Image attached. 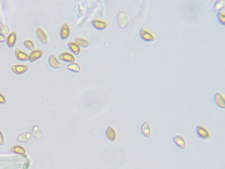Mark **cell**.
<instances>
[{"label":"cell","mask_w":225,"mask_h":169,"mask_svg":"<svg viewBox=\"0 0 225 169\" xmlns=\"http://www.w3.org/2000/svg\"><path fill=\"white\" fill-rule=\"evenodd\" d=\"M117 22L121 29L126 28L128 25V17L124 11H119L117 15Z\"/></svg>","instance_id":"cell-1"},{"label":"cell","mask_w":225,"mask_h":169,"mask_svg":"<svg viewBox=\"0 0 225 169\" xmlns=\"http://www.w3.org/2000/svg\"><path fill=\"white\" fill-rule=\"evenodd\" d=\"M140 37L141 39L146 42L153 41L155 40V36L149 30L145 28H141L140 30Z\"/></svg>","instance_id":"cell-2"},{"label":"cell","mask_w":225,"mask_h":169,"mask_svg":"<svg viewBox=\"0 0 225 169\" xmlns=\"http://www.w3.org/2000/svg\"><path fill=\"white\" fill-rule=\"evenodd\" d=\"M196 133L200 138L202 139H208L210 137V132L206 128L201 125H198L196 128Z\"/></svg>","instance_id":"cell-3"},{"label":"cell","mask_w":225,"mask_h":169,"mask_svg":"<svg viewBox=\"0 0 225 169\" xmlns=\"http://www.w3.org/2000/svg\"><path fill=\"white\" fill-rule=\"evenodd\" d=\"M214 103L216 105L221 108H225V97L221 94L220 93H217L214 95Z\"/></svg>","instance_id":"cell-4"},{"label":"cell","mask_w":225,"mask_h":169,"mask_svg":"<svg viewBox=\"0 0 225 169\" xmlns=\"http://www.w3.org/2000/svg\"><path fill=\"white\" fill-rule=\"evenodd\" d=\"M173 142L178 148L181 150H184L186 146V141L182 136L177 135L174 136L173 138Z\"/></svg>","instance_id":"cell-5"},{"label":"cell","mask_w":225,"mask_h":169,"mask_svg":"<svg viewBox=\"0 0 225 169\" xmlns=\"http://www.w3.org/2000/svg\"><path fill=\"white\" fill-rule=\"evenodd\" d=\"M28 69V67L26 65H14L11 67V70L14 73L20 75L26 73Z\"/></svg>","instance_id":"cell-6"},{"label":"cell","mask_w":225,"mask_h":169,"mask_svg":"<svg viewBox=\"0 0 225 169\" xmlns=\"http://www.w3.org/2000/svg\"><path fill=\"white\" fill-rule=\"evenodd\" d=\"M36 36L38 40L41 42L42 44L46 45L47 43V37L45 32L41 28H37L36 30Z\"/></svg>","instance_id":"cell-7"},{"label":"cell","mask_w":225,"mask_h":169,"mask_svg":"<svg viewBox=\"0 0 225 169\" xmlns=\"http://www.w3.org/2000/svg\"><path fill=\"white\" fill-rule=\"evenodd\" d=\"M92 25L98 30H104L108 26V23L104 20L95 19L92 22Z\"/></svg>","instance_id":"cell-8"},{"label":"cell","mask_w":225,"mask_h":169,"mask_svg":"<svg viewBox=\"0 0 225 169\" xmlns=\"http://www.w3.org/2000/svg\"><path fill=\"white\" fill-rule=\"evenodd\" d=\"M59 59L65 62L73 63L75 61V58L71 53L64 52L60 54L59 56Z\"/></svg>","instance_id":"cell-9"},{"label":"cell","mask_w":225,"mask_h":169,"mask_svg":"<svg viewBox=\"0 0 225 169\" xmlns=\"http://www.w3.org/2000/svg\"><path fill=\"white\" fill-rule=\"evenodd\" d=\"M15 55L16 58L19 61L26 62L29 60V55L19 49L15 50Z\"/></svg>","instance_id":"cell-10"},{"label":"cell","mask_w":225,"mask_h":169,"mask_svg":"<svg viewBox=\"0 0 225 169\" xmlns=\"http://www.w3.org/2000/svg\"><path fill=\"white\" fill-rule=\"evenodd\" d=\"M70 28L67 23H65L61 27L60 30V37L61 40H66L70 34Z\"/></svg>","instance_id":"cell-11"},{"label":"cell","mask_w":225,"mask_h":169,"mask_svg":"<svg viewBox=\"0 0 225 169\" xmlns=\"http://www.w3.org/2000/svg\"><path fill=\"white\" fill-rule=\"evenodd\" d=\"M49 65L54 69H59L61 67V64L57 60L56 56L54 55H51L49 58Z\"/></svg>","instance_id":"cell-12"},{"label":"cell","mask_w":225,"mask_h":169,"mask_svg":"<svg viewBox=\"0 0 225 169\" xmlns=\"http://www.w3.org/2000/svg\"><path fill=\"white\" fill-rule=\"evenodd\" d=\"M16 38L17 36L15 32H12L8 35V37L6 38V44L9 48H12L14 46L16 41Z\"/></svg>","instance_id":"cell-13"},{"label":"cell","mask_w":225,"mask_h":169,"mask_svg":"<svg viewBox=\"0 0 225 169\" xmlns=\"http://www.w3.org/2000/svg\"><path fill=\"white\" fill-rule=\"evenodd\" d=\"M141 132L144 136L146 138H149L150 136L151 135V129L149 122L145 121L143 123L141 128Z\"/></svg>","instance_id":"cell-14"},{"label":"cell","mask_w":225,"mask_h":169,"mask_svg":"<svg viewBox=\"0 0 225 169\" xmlns=\"http://www.w3.org/2000/svg\"><path fill=\"white\" fill-rule=\"evenodd\" d=\"M106 136L110 141L114 142L116 139V132L112 127H108L106 130Z\"/></svg>","instance_id":"cell-15"},{"label":"cell","mask_w":225,"mask_h":169,"mask_svg":"<svg viewBox=\"0 0 225 169\" xmlns=\"http://www.w3.org/2000/svg\"><path fill=\"white\" fill-rule=\"evenodd\" d=\"M42 53H43L42 51L40 49L32 51V52H31L29 56L30 62H33L34 61L38 59L39 58H40L42 55Z\"/></svg>","instance_id":"cell-16"},{"label":"cell","mask_w":225,"mask_h":169,"mask_svg":"<svg viewBox=\"0 0 225 169\" xmlns=\"http://www.w3.org/2000/svg\"><path fill=\"white\" fill-rule=\"evenodd\" d=\"M32 138V134L29 132H22L21 134L18 136V141L22 143H26L28 142Z\"/></svg>","instance_id":"cell-17"},{"label":"cell","mask_w":225,"mask_h":169,"mask_svg":"<svg viewBox=\"0 0 225 169\" xmlns=\"http://www.w3.org/2000/svg\"><path fill=\"white\" fill-rule=\"evenodd\" d=\"M68 46L69 50L74 54L77 55L80 53L81 48H80V46L77 43H75L74 42H71L68 43Z\"/></svg>","instance_id":"cell-18"},{"label":"cell","mask_w":225,"mask_h":169,"mask_svg":"<svg viewBox=\"0 0 225 169\" xmlns=\"http://www.w3.org/2000/svg\"><path fill=\"white\" fill-rule=\"evenodd\" d=\"M11 151L12 153L19 155H24L26 154V152L25 149L22 146L18 145L12 146L11 149Z\"/></svg>","instance_id":"cell-19"},{"label":"cell","mask_w":225,"mask_h":169,"mask_svg":"<svg viewBox=\"0 0 225 169\" xmlns=\"http://www.w3.org/2000/svg\"><path fill=\"white\" fill-rule=\"evenodd\" d=\"M225 8V2L223 1H217L213 5V10L214 12H221Z\"/></svg>","instance_id":"cell-20"},{"label":"cell","mask_w":225,"mask_h":169,"mask_svg":"<svg viewBox=\"0 0 225 169\" xmlns=\"http://www.w3.org/2000/svg\"><path fill=\"white\" fill-rule=\"evenodd\" d=\"M32 134L35 138L37 139H41L42 137V132L40 128H39L38 126H34L32 128Z\"/></svg>","instance_id":"cell-21"},{"label":"cell","mask_w":225,"mask_h":169,"mask_svg":"<svg viewBox=\"0 0 225 169\" xmlns=\"http://www.w3.org/2000/svg\"><path fill=\"white\" fill-rule=\"evenodd\" d=\"M76 43L82 48H87L90 45V42L86 39L81 37H77L75 38Z\"/></svg>","instance_id":"cell-22"},{"label":"cell","mask_w":225,"mask_h":169,"mask_svg":"<svg viewBox=\"0 0 225 169\" xmlns=\"http://www.w3.org/2000/svg\"><path fill=\"white\" fill-rule=\"evenodd\" d=\"M68 69L74 72H79L81 71V67L77 63H71L67 65Z\"/></svg>","instance_id":"cell-23"},{"label":"cell","mask_w":225,"mask_h":169,"mask_svg":"<svg viewBox=\"0 0 225 169\" xmlns=\"http://www.w3.org/2000/svg\"><path fill=\"white\" fill-rule=\"evenodd\" d=\"M24 46L26 48V49L33 51L34 48V44L32 41L30 40H26L23 42Z\"/></svg>","instance_id":"cell-24"},{"label":"cell","mask_w":225,"mask_h":169,"mask_svg":"<svg viewBox=\"0 0 225 169\" xmlns=\"http://www.w3.org/2000/svg\"><path fill=\"white\" fill-rule=\"evenodd\" d=\"M218 21L222 26L225 25V14L223 12H218L217 14Z\"/></svg>","instance_id":"cell-25"},{"label":"cell","mask_w":225,"mask_h":169,"mask_svg":"<svg viewBox=\"0 0 225 169\" xmlns=\"http://www.w3.org/2000/svg\"><path fill=\"white\" fill-rule=\"evenodd\" d=\"M9 30L8 26H4L2 27V28L1 29L0 33L2 35L5 36V35H7L9 33Z\"/></svg>","instance_id":"cell-26"},{"label":"cell","mask_w":225,"mask_h":169,"mask_svg":"<svg viewBox=\"0 0 225 169\" xmlns=\"http://www.w3.org/2000/svg\"><path fill=\"white\" fill-rule=\"evenodd\" d=\"M6 103V99L2 94L0 93V104H5Z\"/></svg>","instance_id":"cell-27"},{"label":"cell","mask_w":225,"mask_h":169,"mask_svg":"<svg viewBox=\"0 0 225 169\" xmlns=\"http://www.w3.org/2000/svg\"><path fill=\"white\" fill-rule=\"evenodd\" d=\"M4 144V138L1 132L0 131V145H3Z\"/></svg>","instance_id":"cell-28"},{"label":"cell","mask_w":225,"mask_h":169,"mask_svg":"<svg viewBox=\"0 0 225 169\" xmlns=\"http://www.w3.org/2000/svg\"><path fill=\"white\" fill-rule=\"evenodd\" d=\"M6 41L5 37L0 33V42H4Z\"/></svg>","instance_id":"cell-29"},{"label":"cell","mask_w":225,"mask_h":169,"mask_svg":"<svg viewBox=\"0 0 225 169\" xmlns=\"http://www.w3.org/2000/svg\"><path fill=\"white\" fill-rule=\"evenodd\" d=\"M3 26H4L3 24H2L1 22H0V32H1V29L2 28V27H3Z\"/></svg>","instance_id":"cell-30"}]
</instances>
